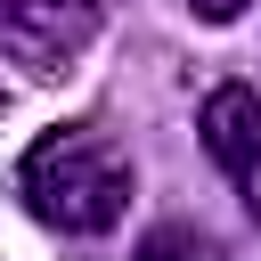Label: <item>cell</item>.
I'll use <instances>...</instances> for the list:
<instances>
[{
    "label": "cell",
    "mask_w": 261,
    "mask_h": 261,
    "mask_svg": "<svg viewBox=\"0 0 261 261\" xmlns=\"http://www.w3.org/2000/svg\"><path fill=\"white\" fill-rule=\"evenodd\" d=\"M16 196L57 237H106V228H122V212L139 196V171H130V155L106 130H82L73 122V130H49V139L24 147Z\"/></svg>",
    "instance_id": "cell-1"
},
{
    "label": "cell",
    "mask_w": 261,
    "mask_h": 261,
    "mask_svg": "<svg viewBox=\"0 0 261 261\" xmlns=\"http://www.w3.org/2000/svg\"><path fill=\"white\" fill-rule=\"evenodd\" d=\"M98 24H106L98 0H16L0 16V57L24 65V73H41V82H57V73L82 65V49L98 41Z\"/></svg>",
    "instance_id": "cell-2"
},
{
    "label": "cell",
    "mask_w": 261,
    "mask_h": 261,
    "mask_svg": "<svg viewBox=\"0 0 261 261\" xmlns=\"http://www.w3.org/2000/svg\"><path fill=\"white\" fill-rule=\"evenodd\" d=\"M196 130H204V155L220 163V179L237 188V204L261 228V90H245V82L212 90L204 114H196Z\"/></svg>",
    "instance_id": "cell-3"
},
{
    "label": "cell",
    "mask_w": 261,
    "mask_h": 261,
    "mask_svg": "<svg viewBox=\"0 0 261 261\" xmlns=\"http://www.w3.org/2000/svg\"><path fill=\"white\" fill-rule=\"evenodd\" d=\"M130 261H228L220 253V237L212 228H196V220H163V228H147L139 237V253Z\"/></svg>",
    "instance_id": "cell-4"
},
{
    "label": "cell",
    "mask_w": 261,
    "mask_h": 261,
    "mask_svg": "<svg viewBox=\"0 0 261 261\" xmlns=\"http://www.w3.org/2000/svg\"><path fill=\"white\" fill-rule=\"evenodd\" d=\"M188 8H196V16H204V24H237V16H245V8H253V0H188Z\"/></svg>",
    "instance_id": "cell-5"
},
{
    "label": "cell",
    "mask_w": 261,
    "mask_h": 261,
    "mask_svg": "<svg viewBox=\"0 0 261 261\" xmlns=\"http://www.w3.org/2000/svg\"><path fill=\"white\" fill-rule=\"evenodd\" d=\"M8 8H16V0H0V16H8Z\"/></svg>",
    "instance_id": "cell-6"
}]
</instances>
